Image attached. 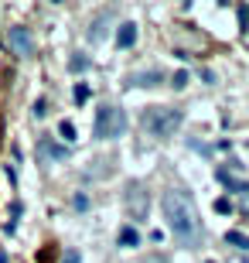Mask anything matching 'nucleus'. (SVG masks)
I'll list each match as a JSON object with an SVG mask.
<instances>
[{
	"instance_id": "1",
	"label": "nucleus",
	"mask_w": 249,
	"mask_h": 263,
	"mask_svg": "<svg viewBox=\"0 0 249 263\" xmlns=\"http://www.w3.org/2000/svg\"><path fill=\"white\" fill-rule=\"evenodd\" d=\"M161 208H164V219H167V229L174 233V239L181 246H198L205 229H201V212L195 205V198L188 195L184 188H171L161 198Z\"/></svg>"
},
{
	"instance_id": "2",
	"label": "nucleus",
	"mask_w": 249,
	"mask_h": 263,
	"mask_svg": "<svg viewBox=\"0 0 249 263\" xmlns=\"http://www.w3.org/2000/svg\"><path fill=\"white\" fill-rule=\"evenodd\" d=\"M140 123H144V130L150 133L154 140H167V137H174V133L181 130L184 113L174 110V106H147L144 117H140Z\"/></svg>"
},
{
	"instance_id": "3",
	"label": "nucleus",
	"mask_w": 249,
	"mask_h": 263,
	"mask_svg": "<svg viewBox=\"0 0 249 263\" xmlns=\"http://www.w3.org/2000/svg\"><path fill=\"white\" fill-rule=\"evenodd\" d=\"M123 130H126V113L113 103H102L96 110V120H92L96 140H116V137H123Z\"/></svg>"
},
{
	"instance_id": "4",
	"label": "nucleus",
	"mask_w": 249,
	"mask_h": 263,
	"mask_svg": "<svg viewBox=\"0 0 249 263\" xmlns=\"http://www.w3.org/2000/svg\"><path fill=\"white\" fill-rule=\"evenodd\" d=\"M123 202H126V212H130L133 222H144V219H147V212H150V195L144 192L140 181H130V185H126Z\"/></svg>"
},
{
	"instance_id": "5",
	"label": "nucleus",
	"mask_w": 249,
	"mask_h": 263,
	"mask_svg": "<svg viewBox=\"0 0 249 263\" xmlns=\"http://www.w3.org/2000/svg\"><path fill=\"white\" fill-rule=\"evenodd\" d=\"M7 45H10V52L21 55V58H31V55H34V38H31L27 28H10V31H7Z\"/></svg>"
},
{
	"instance_id": "6",
	"label": "nucleus",
	"mask_w": 249,
	"mask_h": 263,
	"mask_svg": "<svg viewBox=\"0 0 249 263\" xmlns=\"http://www.w3.org/2000/svg\"><path fill=\"white\" fill-rule=\"evenodd\" d=\"M161 82H164V72H157V68L130 75V86H140V89H150V86H161Z\"/></svg>"
},
{
	"instance_id": "7",
	"label": "nucleus",
	"mask_w": 249,
	"mask_h": 263,
	"mask_svg": "<svg viewBox=\"0 0 249 263\" xmlns=\"http://www.w3.org/2000/svg\"><path fill=\"white\" fill-rule=\"evenodd\" d=\"M116 45H120V48H133V45H137V24H120Z\"/></svg>"
},
{
	"instance_id": "8",
	"label": "nucleus",
	"mask_w": 249,
	"mask_h": 263,
	"mask_svg": "<svg viewBox=\"0 0 249 263\" xmlns=\"http://www.w3.org/2000/svg\"><path fill=\"white\" fill-rule=\"evenodd\" d=\"M38 147H41V154H45V157H55V161H62V157L69 154V150H65V147H58L51 137H41V144H38Z\"/></svg>"
},
{
	"instance_id": "9",
	"label": "nucleus",
	"mask_w": 249,
	"mask_h": 263,
	"mask_svg": "<svg viewBox=\"0 0 249 263\" xmlns=\"http://www.w3.org/2000/svg\"><path fill=\"white\" fill-rule=\"evenodd\" d=\"M120 243H123V246H137V243H140L137 229H133V226H123V229H120Z\"/></svg>"
},
{
	"instance_id": "10",
	"label": "nucleus",
	"mask_w": 249,
	"mask_h": 263,
	"mask_svg": "<svg viewBox=\"0 0 249 263\" xmlns=\"http://www.w3.org/2000/svg\"><path fill=\"white\" fill-rule=\"evenodd\" d=\"M225 243H232V246H239V250H249V236H243V233H225Z\"/></svg>"
},
{
	"instance_id": "11",
	"label": "nucleus",
	"mask_w": 249,
	"mask_h": 263,
	"mask_svg": "<svg viewBox=\"0 0 249 263\" xmlns=\"http://www.w3.org/2000/svg\"><path fill=\"white\" fill-rule=\"evenodd\" d=\"M58 133H62L65 144H72V140H75V123H72V120H62V123H58Z\"/></svg>"
},
{
	"instance_id": "12",
	"label": "nucleus",
	"mask_w": 249,
	"mask_h": 263,
	"mask_svg": "<svg viewBox=\"0 0 249 263\" xmlns=\"http://www.w3.org/2000/svg\"><path fill=\"white\" fill-rule=\"evenodd\" d=\"M215 212H219V215H229V212H232V202H229V198H215Z\"/></svg>"
},
{
	"instance_id": "13",
	"label": "nucleus",
	"mask_w": 249,
	"mask_h": 263,
	"mask_svg": "<svg viewBox=\"0 0 249 263\" xmlns=\"http://www.w3.org/2000/svg\"><path fill=\"white\" fill-rule=\"evenodd\" d=\"M69 68H72V72H82V68H89V58H85V55H75V58L69 62Z\"/></svg>"
},
{
	"instance_id": "14",
	"label": "nucleus",
	"mask_w": 249,
	"mask_h": 263,
	"mask_svg": "<svg viewBox=\"0 0 249 263\" xmlns=\"http://www.w3.org/2000/svg\"><path fill=\"white\" fill-rule=\"evenodd\" d=\"M85 99H89V86H85V82H79V86H75V103L82 106Z\"/></svg>"
},
{
	"instance_id": "15",
	"label": "nucleus",
	"mask_w": 249,
	"mask_h": 263,
	"mask_svg": "<svg viewBox=\"0 0 249 263\" xmlns=\"http://www.w3.org/2000/svg\"><path fill=\"white\" fill-rule=\"evenodd\" d=\"M171 86H174V89H184V86H188V72H174Z\"/></svg>"
},
{
	"instance_id": "16",
	"label": "nucleus",
	"mask_w": 249,
	"mask_h": 263,
	"mask_svg": "<svg viewBox=\"0 0 249 263\" xmlns=\"http://www.w3.org/2000/svg\"><path fill=\"white\" fill-rule=\"evenodd\" d=\"M45 113H48V110H45V99H38V103H34V117H45Z\"/></svg>"
},
{
	"instance_id": "17",
	"label": "nucleus",
	"mask_w": 249,
	"mask_h": 263,
	"mask_svg": "<svg viewBox=\"0 0 249 263\" xmlns=\"http://www.w3.org/2000/svg\"><path fill=\"white\" fill-rule=\"evenodd\" d=\"M144 263H171V260H167V257H161V253H154V257H147Z\"/></svg>"
},
{
	"instance_id": "18",
	"label": "nucleus",
	"mask_w": 249,
	"mask_h": 263,
	"mask_svg": "<svg viewBox=\"0 0 249 263\" xmlns=\"http://www.w3.org/2000/svg\"><path fill=\"white\" fill-rule=\"evenodd\" d=\"M65 263H79V253H75V250H72V253H69V257H65Z\"/></svg>"
},
{
	"instance_id": "19",
	"label": "nucleus",
	"mask_w": 249,
	"mask_h": 263,
	"mask_svg": "<svg viewBox=\"0 0 249 263\" xmlns=\"http://www.w3.org/2000/svg\"><path fill=\"white\" fill-rule=\"evenodd\" d=\"M243 198H246V212H249V192H243Z\"/></svg>"
},
{
	"instance_id": "20",
	"label": "nucleus",
	"mask_w": 249,
	"mask_h": 263,
	"mask_svg": "<svg viewBox=\"0 0 249 263\" xmlns=\"http://www.w3.org/2000/svg\"><path fill=\"white\" fill-rule=\"evenodd\" d=\"M0 263H7V253H0Z\"/></svg>"
},
{
	"instance_id": "21",
	"label": "nucleus",
	"mask_w": 249,
	"mask_h": 263,
	"mask_svg": "<svg viewBox=\"0 0 249 263\" xmlns=\"http://www.w3.org/2000/svg\"><path fill=\"white\" fill-rule=\"evenodd\" d=\"M208 263H215V260H208Z\"/></svg>"
}]
</instances>
